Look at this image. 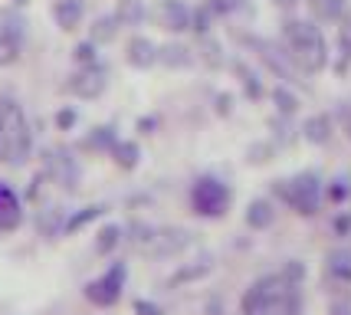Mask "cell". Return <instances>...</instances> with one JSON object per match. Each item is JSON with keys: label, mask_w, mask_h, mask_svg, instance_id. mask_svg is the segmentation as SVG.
<instances>
[{"label": "cell", "mask_w": 351, "mask_h": 315, "mask_svg": "<svg viewBox=\"0 0 351 315\" xmlns=\"http://www.w3.org/2000/svg\"><path fill=\"white\" fill-rule=\"evenodd\" d=\"M240 315H306L302 283H292L282 272H266L243 289Z\"/></svg>", "instance_id": "cell-1"}, {"label": "cell", "mask_w": 351, "mask_h": 315, "mask_svg": "<svg viewBox=\"0 0 351 315\" xmlns=\"http://www.w3.org/2000/svg\"><path fill=\"white\" fill-rule=\"evenodd\" d=\"M282 49L302 73H322L328 66L325 33L312 20H286L282 23Z\"/></svg>", "instance_id": "cell-2"}, {"label": "cell", "mask_w": 351, "mask_h": 315, "mask_svg": "<svg viewBox=\"0 0 351 315\" xmlns=\"http://www.w3.org/2000/svg\"><path fill=\"white\" fill-rule=\"evenodd\" d=\"M30 151L33 132L27 115H23V105L16 102L14 95H0V165H27Z\"/></svg>", "instance_id": "cell-3"}, {"label": "cell", "mask_w": 351, "mask_h": 315, "mask_svg": "<svg viewBox=\"0 0 351 315\" xmlns=\"http://www.w3.org/2000/svg\"><path fill=\"white\" fill-rule=\"evenodd\" d=\"M322 191L325 184L315 171H302L289 180H276V194L289 210H295L299 217H315L322 207Z\"/></svg>", "instance_id": "cell-4"}, {"label": "cell", "mask_w": 351, "mask_h": 315, "mask_svg": "<svg viewBox=\"0 0 351 315\" xmlns=\"http://www.w3.org/2000/svg\"><path fill=\"white\" fill-rule=\"evenodd\" d=\"M230 204H233V191H230L227 180L204 174L191 184V210L200 220H223Z\"/></svg>", "instance_id": "cell-5"}, {"label": "cell", "mask_w": 351, "mask_h": 315, "mask_svg": "<svg viewBox=\"0 0 351 315\" xmlns=\"http://www.w3.org/2000/svg\"><path fill=\"white\" fill-rule=\"evenodd\" d=\"M125 283H128V263L125 259H112L106 266V272H99L95 279H89L82 285V296L95 309H112V305L122 302Z\"/></svg>", "instance_id": "cell-6"}, {"label": "cell", "mask_w": 351, "mask_h": 315, "mask_svg": "<svg viewBox=\"0 0 351 315\" xmlns=\"http://www.w3.org/2000/svg\"><path fill=\"white\" fill-rule=\"evenodd\" d=\"M43 174H46V180L60 184L62 191H76L79 178H82L79 161L73 158L69 148H46L43 151Z\"/></svg>", "instance_id": "cell-7"}, {"label": "cell", "mask_w": 351, "mask_h": 315, "mask_svg": "<svg viewBox=\"0 0 351 315\" xmlns=\"http://www.w3.org/2000/svg\"><path fill=\"white\" fill-rule=\"evenodd\" d=\"M243 43L250 46V49H256V53H260V60L266 62V66H269L279 79L295 82V75L302 73V69L289 60V53H286V49H279L276 43H269V40H260V36H243Z\"/></svg>", "instance_id": "cell-8"}, {"label": "cell", "mask_w": 351, "mask_h": 315, "mask_svg": "<svg viewBox=\"0 0 351 315\" xmlns=\"http://www.w3.org/2000/svg\"><path fill=\"white\" fill-rule=\"evenodd\" d=\"M108 86V73L102 62H95V66H79L76 73L69 75V82H66V89L73 92L76 99H99Z\"/></svg>", "instance_id": "cell-9"}, {"label": "cell", "mask_w": 351, "mask_h": 315, "mask_svg": "<svg viewBox=\"0 0 351 315\" xmlns=\"http://www.w3.org/2000/svg\"><path fill=\"white\" fill-rule=\"evenodd\" d=\"M23 224V200L7 180H0V237L14 233Z\"/></svg>", "instance_id": "cell-10"}, {"label": "cell", "mask_w": 351, "mask_h": 315, "mask_svg": "<svg viewBox=\"0 0 351 315\" xmlns=\"http://www.w3.org/2000/svg\"><path fill=\"white\" fill-rule=\"evenodd\" d=\"M187 246H191V233H187V230H181V226H158V237H154L148 253L158 256V259H165V256L184 253Z\"/></svg>", "instance_id": "cell-11"}, {"label": "cell", "mask_w": 351, "mask_h": 315, "mask_svg": "<svg viewBox=\"0 0 351 315\" xmlns=\"http://www.w3.org/2000/svg\"><path fill=\"white\" fill-rule=\"evenodd\" d=\"M158 23L168 33H187L191 30V7L184 0H161L158 3Z\"/></svg>", "instance_id": "cell-12"}, {"label": "cell", "mask_w": 351, "mask_h": 315, "mask_svg": "<svg viewBox=\"0 0 351 315\" xmlns=\"http://www.w3.org/2000/svg\"><path fill=\"white\" fill-rule=\"evenodd\" d=\"M325 276L335 285H351V246H335L325 256Z\"/></svg>", "instance_id": "cell-13"}, {"label": "cell", "mask_w": 351, "mask_h": 315, "mask_svg": "<svg viewBox=\"0 0 351 315\" xmlns=\"http://www.w3.org/2000/svg\"><path fill=\"white\" fill-rule=\"evenodd\" d=\"M125 60H128V66H135V69H152L154 62H158V46L148 36H132L128 49H125Z\"/></svg>", "instance_id": "cell-14"}, {"label": "cell", "mask_w": 351, "mask_h": 315, "mask_svg": "<svg viewBox=\"0 0 351 315\" xmlns=\"http://www.w3.org/2000/svg\"><path fill=\"white\" fill-rule=\"evenodd\" d=\"M86 16V3L82 0H56L53 3V20L60 30H76Z\"/></svg>", "instance_id": "cell-15"}, {"label": "cell", "mask_w": 351, "mask_h": 315, "mask_svg": "<svg viewBox=\"0 0 351 315\" xmlns=\"http://www.w3.org/2000/svg\"><path fill=\"white\" fill-rule=\"evenodd\" d=\"M246 226L250 230H269L276 224V207L273 200H266V197H256V200H250V207H246Z\"/></svg>", "instance_id": "cell-16"}, {"label": "cell", "mask_w": 351, "mask_h": 315, "mask_svg": "<svg viewBox=\"0 0 351 315\" xmlns=\"http://www.w3.org/2000/svg\"><path fill=\"white\" fill-rule=\"evenodd\" d=\"M332 132H335V121H332V115H325V112L306 119V125H302V138H306L308 145H325V141H332Z\"/></svg>", "instance_id": "cell-17"}, {"label": "cell", "mask_w": 351, "mask_h": 315, "mask_svg": "<svg viewBox=\"0 0 351 315\" xmlns=\"http://www.w3.org/2000/svg\"><path fill=\"white\" fill-rule=\"evenodd\" d=\"M62 226H66V210L62 207H43L36 213V230H40V237H46V240L62 237Z\"/></svg>", "instance_id": "cell-18"}, {"label": "cell", "mask_w": 351, "mask_h": 315, "mask_svg": "<svg viewBox=\"0 0 351 315\" xmlns=\"http://www.w3.org/2000/svg\"><path fill=\"white\" fill-rule=\"evenodd\" d=\"M125 243V226L122 224H106L95 233V256H112Z\"/></svg>", "instance_id": "cell-19"}, {"label": "cell", "mask_w": 351, "mask_h": 315, "mask_svg": "<svg viewBox=\"0 0 351 315\" xmlns=\"http://www.w3.org/2000/svg\"><path fill=\"white\" fill-rule=\"evenodd\" d=\"M158 62H165L168 69H187L194 62V49L184 43H168L158 46Z\"/></svg>", "instance_id": "cell-20"}, {"label": "cell", "mask_w": 351, "mask_h": 315, "mask_svg": "<svg viewBox=\"0 0 351 315\" xmlns=\"http://www.w3.org/2000/svg\"><path fill=\"white\" fill-rule=\"evenodd\" d=\"M106 204H89V207L76 210V213H66V226H62V237H73V233H79L82 226H89L92 220H99L102 213H106Z\"/></svg>", "instance_id": "cell-21"}, {"label": "cell", "mask_w": 351, "mask_h": 315, "mask_svg": "<svg viewBox=\"0 0 351 315\" xmlns=\"http://www.w3.org/2000/svg\"><path fill=\"white\" fill-rule=\"evenodd\" d=\"M0 33L10 36V40H23V33H27V16L20 14V7H14V3L0 7Z\"/></svg>", "instance_id": "cell-22"}, {"label": "cell", "mask_w": 351, "mask_h": 315, "mask_svg": "<svg viewBox=\"0 0 351 315\" xmlns=\"http://www.w3.org/2000/svg\"><path fill=\"white\" fill-rule=\"evenodd\" d=\"M214 272V259L204 253L200 259H194L191 266H181V270L171 276V285H181V283H197V279H204V276H210Z\"/></svg>", "instance_id": "cell-23"}, {"label": "cell", "mask_w": 351, "mask_h": 315, "mask_svg": "<svg viewBox=\"0 0 351 315\" xmlns=\"http://www.w3.org/2000/svg\"><path fill=\"white\" fill-rule=\"evenodd\" d=\"M119 16L115 14H106V16H95V23L89 27V40L95 46H102V43H112L115 36H119Z\"/></svg>", "instance_id": "cell-24"}, {"label": "cell", "mask_w": 351, "mask_h": 315, "mask_svg": "<svg viewBox=\"0 0 351 315\" xmlns=\"http://www.w3.org/2000/svg\"><path fill=\"white\" fill-rule=\"evenodd\" d=\"M154 237H158V226L145 224V220H132V224L125 226V240L132 243V246H138V250H145V253L152 250Z\"/></svg>", "instance_id": "cell-25"}, {"label": "cell", "mask_w": 351, "mask_h": 315, "mask_svg": "<svg viewBox=\"0 0 351 315\" xmlns=\"http://www.w3.org/2000/svg\"><path fill=\"white\" fill-rule=\"evenodd\" d=\"M115 16H119L122 27H141L145 16H148V7H145V0H119Z\"/></svg>", "instance_id": "cell-26"}, {"label": "cell", "mask_w": 351, "mask_h": 315, "mask_svg": "<svg viewBox=\"0 0 351 315\" xmlns=\"http://www.w3.org/2000/svg\"><path fill=\"white\" fill-rule=\"evenodd\" d=\"M108 154L115 158V165L122 167V171H132V167H138V161H141V148H138L135 141H115Z\"/></svg>", "instance_id": "cell-27"}, {"label": "cell", "mask_w": 351, "mask_h": 315, "mask_svg": "<svg viewBox=\"0 0 351 315\" xmlns=\"http://www.w3.org/2000/svg\"><path fill=\"white\" fill-rule=\"evenodd\" d=\"M322 197L328 200V204H335V207H345L351 200V178H345V174H338V178H332L328 184H325V191H322Z\"/></svg>", "instance_id": "cell-28"}, {"label": "cell", "mask_w": 351, "mask_h": 315, "mask_svg": "<svg viewBox=\"0 0 351 315\" xmlns=\"http://www.w3.org/2000/svg\"><path fill=\"white\" fill-rule=\"evenodd\" d=\"M115 141H119L115 128H112V125H99V128H92L89 135H86L82 148H86V151H112V145H115Z\"/></svg>", "instance_id": "cell-29"}, {"label": "cell", "mask_w": 351, "mask_h": 315, "mask_svg": "<svg viewBox=\"0 0 351 315\" xmlns=\"http://www.w3.org/2000/svg\"><path fill=\"white\" fill-rule=\"evenodd\" d=\"M308 7H312V14L319 16V20L335 23V20H341L345 7H348V0H308Z\"/></svg>", "instance_id": "cell-30"}, {"label": "cell", "mask_w": 351, "mask_h": 315, "mask_svg": "<svg viewBox=\"0 0 351 315\" xmlns=\"http://www.w3.org/2000/svg\"><path fill=\"white\" fill-rule=\"evenodd\" d=\"M233 69H237V75L243 79L246 99H253V102H256V99H263V95H266V89H263V82H260V75L253 73V69H250V66H246L243 60H237V62H233Z\"/></svg>", "instance_id": "cell-31"}, {"label": "cell", "mask_w": 351, "mask_h": 315, "mask_svg": "<svg viewBox=\"0 0 351 315\" xmlns=\"http://www.w3.org/2000/svg\"><path fill=\"white\" fill-rule=\"evenodd\" d=\"M273 102H276V112H279L282 119H289V115H295V112H299V99H295L286 86L273 89Z\"/></svg>", "instance_id": "cell-32"}, {"label": "cell", "mask_w": 351, "mask_h": 315, "mask_svg": "<svg viewBox=\"0 0 351 315\" xmlns=\"http://www.w3.org/2000/svg\"><path fill=\"white\" fill-rule=\"evenodd\" d=\"M214 20L217 16L210 14V7H207V3H204V7H194V10H191V30L197 33V36H207L210 27H214Z\"/></svg>", "instance_id": "cell-33"}, {"label": "cell", "mask_w": 351, "mask_h": 315, "mask_svg": "<svg viewBox=\"0 0 351 315\" xmlns=\"http://www.w3.org/2000/svg\"><path fill=\"white\" fill-rule=\"evenodd\" d=\"M20 60V40H10L0 33V66H10Z\"/></svg>", "instance_id": "cell-34"}, {"label": "cell", "mask_w": 351, "mask_h": 315, "mask_svg": "<svg viewBox=\"0 0 351 315\" xmlns=\"http://www.w3.org/2000/svg\"><path fill=\"white\" fill-rule=\"evenodd\" d=\"M73 60H76L79 66H95V62H99L95 43H92V40H86V43H76V49H73Z\"/></svg>", "instance_id": "cell-35"}, {"label": "cell", "mask_w": 351, "mask_h": 315, "mask_svg": "<svg viewBox=\"0 0 351 315\" xmlns=\"http://www.w3.org/2000/svg\"><path fill=\"white\" fill-rule=\"evenodd\" d=\"M207 7H210L214 16H230V14H237V10H243L246 0H207Z\"/></svg>", "instance_id": "cell-36"}, {"label": "cell", "mask_w": 351, "mask_h": 315, "mask_svg": "<svg viewBox=\"0 0 351 315\" xmlns=\"http://www.w3.org/2000/svg\"><path fill=\"white\" fill-rule=\"evenodd\" d=\"M348 66H351V36H348V33H341V36H338V62H335V73L341 75L345 69H348Z\"/></svg>", "instance_id": "cell-37"}, {"label": "cell", "mask_w": 351, "mask_h": 315, "mask_svg": "<svg viewBox=\"0 0 351 315\" xmlns=\"http://www.w3.org/2000/svg\"><path fill=\"white\" fill-rule=\"evenodd\" d=\"M279 272H282V276H289L292 283H306V276H308V270H306V263H302V259H289Z\"/></svg>", "instance_id": "cell-38"}, {"label": "cell", "mask_w": 351, "mask_h": 315, "mask_svg": "<svg viewBox=\"0 0 351 315\" xmlns=\"http://www.w3.org/2000/svg\"><path fill=\"white\" fill-rule=\"evenodd\" d=\"M132 312H135V315H168V312H165V305H158L154 299H135Z\"/></svg>", "instance_id": "cell-39"}, {"label": "cell", "mask_w": 351, "mask_h": 315, "mask_svg": "<svg viewBox=\"0 0 351 315\" xmlns=\"http://www.w3.org/2000/svg\"><path fill=\"white\" fill-rule=\"evenodd\" d=\"M76 121H79L76 108H60V112H56V128H60V132H69Z\"/></svg>", "instance_id": "cell-40"}, {"label": "cell", "mask_w": 351, "mask_h": 315, "mask_svg": "<svg viewBox=\"0 0 351 315\" xmlns=\"http://www.w3.org/2000/svg\"><path fill=\"white\" fill-rule=\"evenodd\" d=\"M332 230H335V237H351V210L338 213L335 220H332Z\"/></svg>", "instance_id": "cell-41"}, {"label": "cell", "mask_w": 351, "mask_h": 315, "mask_svg": "<svg viewBox=\"0 0 351 315\" xmlns=\"http://www.w3.org/2000/svg\"><path fill=\"white\" fill-rule=\"evenodd\" d=\"M204 60H207V66H220V62H223V56H220V46L210 43L207 36H204Z\"/></svg>", "instance_id": "cell-42"}, {"label": "cell", "mask_w": 351, "mask_h": 315, "mask_svg": "<svg viewBox=\"0 0 351 315\" xmlns=\"http://www.w3.org/2000/svg\"><path fill=\"white\" fill-rule=\"evenodd\" d=\"M328 315H351V299L348 296H335L328 302Z\"/></svg>", "instance_id": "cell-43"}, {"label": "cell", "mask_w": 351, "mask_h": 315, "mask_svg": "<svg viewBox=\"0 0 351 315\" xmlns=\"http://www.w3.org/2000/svg\"><path fill=\"white\" fill-rule=\"evenodd\" d=\"M204 315H227L223 299H220V296H210V299H207V305H204Z\"/></svg>", "instance_id": "cell-44"}, {"label": "cell", "mask_w": 351, "mask_h": 315, "mask_svg": "<svg viewBox=\"0 0 351 315\" xmlns=\"http://www.w3.org/2000/svg\"><path fill=\"white\" fill-rule=\"evenodd\" d=\"M217 112H220V115H230V112H233V99H230L227 92L217 95Z\"/></svg>", "instance_id": "cell-45"}, {"label": "cell", "mask_w": 351, "mask_h": 315, "mask_svg": "<svg viewBox=\"0 0 351 315\" xmlns=\"http://www.w3.org/2000/svg\"><path fill=\"white\" fill-rule=\"evenodd\" d=\"M338 119H341V125H345V132H348V138H351V102H341Z\"/></svg>", "instance_id": "cell-46"}, {"label": "cell", "mask_w": 351, "mask_h": 315, "mask_svg": "<svg viewBox=\"0 0 351 315\" xmlns=\"http://www.w3.org/2000/svg\"><path fill=\"white\" fill-rule=\"evenodd\" d=\"M273 3L279 10H295V7H299V0H273Z\"/></svg>", "instance_id": "cell-47"}, {"label": "cell", "mask_w": 351, "mask_h": 315, "mask_svg": "<svg viewBox=\"0 0 351 315\" xmlns=\"http://www.w3.org/2000/svg\"><path fill=\"white\" fill-rule=\"evenodd\" d=\"M138 128H141V132L148 135V132H152V128H154V119H141V121H138Z\"/></svg>", "instance_id": "cell-48"}, {"label": "cell", "mask_w": 351, "mask_h": 315, "mask_svg": "<svg viewBox=\"0 0 351 315\" xmlns=\"http://www.w3.org/2000/svg\"><path fill=\"white\" fill-rule=\"evenodd\" d=\"M10 3H14V7H27L30 0H10Z\"/></svg>", "instance_id": "cell-49"}]
</instances>
